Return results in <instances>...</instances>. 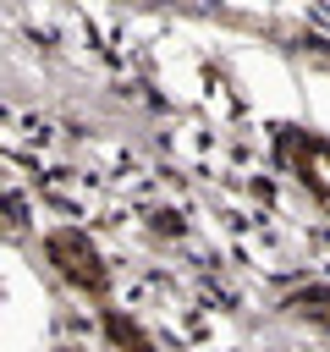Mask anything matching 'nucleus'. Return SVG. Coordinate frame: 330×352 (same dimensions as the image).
<instances>
[{
	"label": "nucleus",
	"mask_w": 330,
	"mask_h": 352,
	"mask_svg": "<svg viewBox=\"0 0 330 352\" xmlns=\"http://www.w3.org/2000/svg\"><path fill=\"white\" fill-rule=\"evenodd\" d=\"M50 258L60 264V275H66L72 286H82V292H104V270H99L88 236H77V231H55V236H50Z\"/></svg>",
	"instance_id": "f257e3e1"
}]
</instances>
